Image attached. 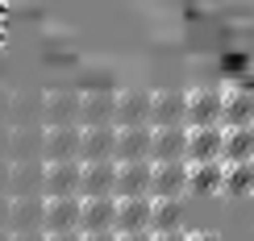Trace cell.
Wrapping results in <instances>:
<instances>
[{
    "mask_svg": "<svg viewBox=\"0 0 254 241\" xmlns=\"http://www.w3.org/2000/svg\"><path fill=\"white\" fill-rule=\"evenodd\" d=\"M150 195L142 200H117V221H113V233L129 237V233H150Z\"/></svg>",
    "mask_w": 254,
    "mask_h": 241,
    "instance_id": "obj_14",
    "label": "cell"
},
{
    "mask_svg": "<svg viewBox=\"0 0 254 241\" xmlns=\"http://www.w3.org/2000/svg\"><path fill=\"white\" fill-rule=\"evenodd\" d=\"M42 175H46V162L42 158L8 166V187H13V195H42Z\"/></svg>",
    "mask_w": 254,
    "mask_h": 241,
    "instance_id": "obj_22",
    "label": "cell"
},
{
    "mask_svg": "<svg viewBox=\"0 0 254 241\" xmlns=\"http://www.w3.org/2000/svg\"><path fill=\"white\" fill-rule=\"evenodd\" d=\"M221 142H225V129H221V125H213V129H188V154H184V162L188 166L221 162Z\"/></svg>",
    "mask_w": 254,
    "mask_h": 241,
    "instance_id": "obj_10",
    "label": "cell"
},
{
    "mask_svg": "<svg viewBox=\"0 0 254 241\" xmlns=\"http://www.w3.org/2000/svg\"><path fill=\"white\" fill-rule=\"evenodd\" d=\"M150 92L146 88H129L117 96V108H113V125L117 129H133V125H150Z\"/></svg>",
    "mask_w": 254,
    "mask_h": 241,
    "instance_id": "obj_6",
    "label": "cell"
},
{
    "mask_svg": "<svg viewBox=\"0 0 254 241\" xmlns=\"http://www.w3.org/2000/svg\"><path fill=\"white\" fill-rule=\"evenodd\" d=\"M46 241H83V233H55V237H46Z\"/></svg>",
    "mask_w": 254,
    "mask_h": 241,
    "instance_id": "obj_29",
    "label": "cell"
},
{
    "mask_svg": "<svg viewBox=\"0 0 254 241\" xmlns=\"http://www.w3.org/2000/svg\"><path fill=\"white\" fill-rule=\"evenodd\" d=\"M117 150V125H96L79 133V162H113Z\"/></svg>",
    "mask_w": 254,
    "mask_h": 241,
    "instance_id": "obj_11",
    "label": "cell"
},
{
    "mask_svg": "<svg viewBox=\"0 0 254 241\" xmlns=\"http://www.w3.org/2000/svg\"><path fill=\"white\" fill-rule=\"evenodd\" d=\"M79 195H63V200H46L42 208V233L55 237V233H79Z\"/></svg>",
    "mask_w": 254,
    "mask_h": 241,
    "instance_id": "obj_4",
    "label": "cell"
},
{
    "mask_svg": "<svg viewBox=\"0 0 254 241\" xmlns=\"http://www.w3.org/2000/svg\"><path fill=\"white\" fill-rule=\"evenodd\" d=\"M221 192L242 200V195L254 192V166H225V183H221Z\"/></svg>",
    "mask_w": 254,
    "mask_h": 241,
    "instance_id": "obj_24",
    "label": "cell"
},
{
    "mask_svg": "<svg viewBox=\"0 0 254 241\" xmlns=\"http://www.w3.org/2000/svg\"><path fill=\"white\" fill-rule=\"evenodd\" d=\"M150 125H133V129H117V150L113 162H150Z\"/></svg>",
    "mask_w": 254,
    "mask_h": 241,
    "instance_id": "obj_13",
    "label": "cell"
},
{
    "mask_svg": "<svg viewBox=\"0 0 254 241\" xmlns=\"http://www.w3.org/2000/svg\"><path fill=\"white\" fill-rule=\"evenodd\" d=\"M221 162L225 166H254V125L250 129H225Z\"/></svg>",
    "mask_w": 254,
    "mask_h": 241,
    "instance_id": "obj_18",
    "label": "cell"
},
{
    "mask_svg": "<svg viewBox=\"0 0 254 241\" xmlns=\"http://www.w3.org/2000/svg\"><path fill=\"white\" fill-rule=\"evenodd\" d=\"M221 104H225V96L217 88H196L188 96L184 129H213V125H221Z\"/></svg>",
    "mask_w": 254,
    "mask_h": 241,
    "instance_id": "obj_2",
    "label": "cell"
},
{
    "mask_svg": "<svg viewBox=\"0 0 254 241\" xmlns=\"http://www.w3.org/2000/svg\"><path fill=\"white\" fill-rule=\"evenodd\" d=\"M221 183H225V162H200V166H188V195L213 200V195H221Z\"/></svg>",
    "mask_w": 254,
    "mask_h": 241,
    "instance_id": "obj_17",
    "label": "cell"
},
{
    "mask_svg": "<svg viewBox=\"0 0 254 241\" xmlns=\"http://www.w3.org/2000/svg\"><path fill=\"white\" fill-rule=\"evenodd\" d=\"M0 233H8V195H0Z\"/></svg>",
    "mask_w": 254,
    "mask_h": 241,
    "instance_id": "obj_26",
    "label": "cell"
},
{
    "mask_svg": "<svg viewBox=\"0 0 254 241\" xmlns=\"http://www.w3.org/2000/svg\"><path fill=\"white\" fill-rule=\"evenodd\" d=\"M154 241H188V229H184V233H163V237H154Z\"/></svg>",
    "mask_w": 254,
    "mask_h": 241,
    "instance_id": "obj_31",
    "label": "cell"
},
{
    "mask_svg": "<svg viewBox=\"0 0 254 241\" xmlns=\"http://www.w3.org/2000/svg\"><path fill=\"white\" fill-rule=\"evenodd\" d=\"M8 241H46V233H8Z\"/></svg>",
    "mask_w": 254,
    "mask_h": 241,
    "instance_id": "obj_27",
    "label": "cell"
},
{
    "mask_svg": "<svg viewBox=\"0 0 254 241\" xmlns=\"http://www.w3.org/2000/svg\"><path fill=\"white\" fill-rule=\"evenodd\" d=\"M188 117V96L179 88H167L150 100V129H171V125H184Z\"/></svg>",
    "mask_w": 254,
    "mask_h": 241,
    "instance_id": "obj_9",
    "label": "cell"
},
{
    "mask_svg": "<svg viewBox=\"0 0 254 241\" xmlns=\"http://www.w3.org/2000/svg\"><path fill=\"white\" fill-rule=\"evenodd\" d=\"M46 195H8V233H42Z\"/></svg>",
    "mask_w": 254,
    "mask_h": 241,
    "instance_id": "obj_7",
    "label": "cell"
},
{
    "mask_svg": "<svg viewBox=\"0 0 254 241\" xmlns=\"http://www.w3.org/2000/svg\"><path fill=\"white\" fill-rule=\"evenodd\" d=\"M188 241H221L217 233H188Z\"/></svg>",
    "mask_w": 254,
    "mask_h": 241,
    "instance_id": "obj_30",
    "label": "cell"
},
{
    "mask_svg": "<svg viewBox=\"0 0 254 241\" xmlns=\"http://www.w3.org/2000/svg\"><path fill=\"white\" fill-rule=\"evenodd\" d=\"M79 125H55L42 133V162H79Z\"/></svg>",
    "mask_w": 254,
    "mask_h": 241,
    "instance_id": "obj_3",
    "label": "cell"
},
{
    "mask_svg": "<svg viewBox=\"0 0 254 241\" xmlns=\"http://www.w3.org/2000/svg\"><path fill=\"white\" fill-rule=\"evenodd\" d=\"M188 154V129L171 125V129H154L150 138V162H184Z\"/></svg>",
    "mask_w": 254,
    "mask_h": 241,
    "instance_id": "obj_15",
    "label": "cell"
},
{
    "mask_svg": "<svg viewBox=\"0 0 254 241\" xmlns=\"http://www.w3.org/2000/svg\"><path fill=\"white\" fill-rule=\"evenodd\" d=\"M113 108L117 96L113 92H92L79 100V129H96V125H113Z\"/></svg>",
    "mask_w": 254,
    "mask_h": 241,
    "instance_id": "obj_19",
    "label": "cell"
},
{
    "mask_svg": "<svg viewBox=\"0 0 254 241\" xmlns=\"http://www.w3.org/2000/svg\"><path fill=\"white\" fill-rule=\"evenodd\" d=\"M113 221H117V200H113V195L83 200V208H79V233H113Z\"/></svg>",
    "mask_w": 254,
    "mask_h": 241,
    "instance_id": "obj_16",
    "label": "cell"
},
{
    "mask_svg": "<svg viewBox=\"0 0 254 241\" xmlns=\"http://www.w3.org/2000/svg\"><path fill=\"white\" fill-rule=\"evenodd\" d=\"M150 237L163 233H184V200H150Z\"/></svg>",
    "mask_w": 254,
    "mask_h": 241,
    "instance_id": "obj_21",
    "label": "cell"
},
{
    "mask_svg": "<svg viewBox=\"0 0 254 241\" xmlns=\"http://www.w3.org/2000/svg\"><path fill=\"white\" fill-rule=\"evenodd\" d=\"M83 241H117V233H83Z\"/></svg>",
    "mask_w": 254,
    "mask_h": 241,
    "instance_id": "obj_28",
    "label": "cell"
},
{
    "mask_svg": "<svg viewBox=\"0 0 254 241\" xmlns=\"http://www.w3.org/2000/svg\"><path fill=\"white\" fill-rule=\"evenodd\" d=\"M46 121H50V129H55V125H75L79 121V96H71V92L50 96L46 100Z\"/></svg>",
    "mask_w": 254,
    "mask_h": 241,
    "instance_id": "obj_23",
    "label": "cell"
},
{
    "mask_svg": "<svg viewBox=\"0 0 254 241\" xmlns=\"http://www.w3.org/2000/svg\"><path fill=\"white\" fill-rule=\"evenodd\" d=\"M117 241H154L150 233H129V237H117Z\"/></svg>",
    "mask_w": 254,
    "mask_h": 241,
    "instance_id": "obj_33",
    "label": "cell"
},
{
    "mask_svg": "<svg viewBox=\"0 0 254 241\" xmlns=\"http://www.w3.org/2000/svg\"><path fill=\"white\" fill-rule=\"evenodd\" d=\"M221 121H225V129H250L254 125V92H246V88L229 92L225 104H221Z\"/></svg>",
    "mask_w": 254,
    "mask_h": 241,
    "instance_id": "obj_20",
    "label": "cell"
},
{
    "mask_svg": "<svg viewBox=\"0 0 254 241\" xmlns=\"http://www.w3.org/2000/svg\"><path fill=\"white\" fill-rule=\"evenodd\" d=\"M13 154H17V162H34V158H42V129L17 133V138H13Z\"/></svg>",
    "mask_w": 254,
    "mask_h": 241,
    "instance_id": "obj_25",
    "label": "cell"
},
{
    "mask_svg": "<svg viewBox=\"0 0 254 241\" xmlns=\"http://www.w3.org/2000/svg\"><path fill=\"white\" fill-rule=\"evenodd\" d=\"M117 187V162H83L79 175V200H100V195H113ZM117 200V195H113Z\"/></svg>",
    "mask_w": 254,
    "mask_h": 241,
    "instance_id": "obj_8",
    "label": "cell"
},
{
    "mask_svg": "<svg viewBox=\"0 0 254 241\" xmlns=\"http://www.w3.org/2000/svg\"><path fill=\"white\" fill-rule=\"evenodd\" d=\"M4 187H8V166L0 162V195H4Z\"/></svg>",
    "mask_w": 254,
    "mask_h": 241,
    "instance_id": "obj_32",
    "label": "cell"
},
{
    "mask_svg": "<svg viewBox=\"0 0 254 241\" xmlns=\"http://www.w3.org/2000/svg\"><path fill=\"white\" fill-rule=\"evenodd\" d=\"M150 162H117V187H113V195L117 200H142V195H150Z\"/></svg>",
    "mask_w": 254,
    "mask_h": 241,
    "instance_id": "obj_12",
    "label": "cell"
},
{
    "mask_svg": "<svg viewBox=\"0 0 254 241\" xmlns=\"http://www.w3.org/2000/svg\"><path fill=\"white\" fill-rule=\"evenodd\" d=\"M150 200H184L188 195V162H150Z\"/></svg>",
    "mask_w": 254,
    "mask_h": 241,
    "instance_id": "obj_1",
    "label": "cell"
},
{
    "mask_svg": "<svg viewBox=\"0 0 254 241\" xmlns=\"http://www.w3.org/2000/svg\"><path fill=\"white\" fill-rule=\"evenodd\" d=\"M79 175H83V162H46V175H42V195H46V200L79 195Z\"/></svg>",
    "mask_w": 254,
    "mask_h": 241,
    "instance_id": "obj_5",
    "label": "cell"
},
{
    "mask_svg": "<svg viewBox=\"0 0 254 241\" xmlns=\"http://www.w3.org/2000/svg\"><path fill=\"white\" fill-rule=\"evenodd\" d=\"M0 241H8V233H0Z\"/></svg>",
    "mask_w": 254,
    "mask_h": 241,
    "instance_id": "obj_34",
    "label": "cell"
}]
</instances>
